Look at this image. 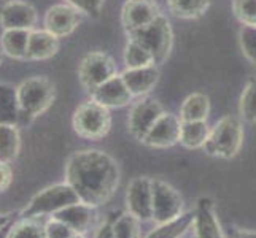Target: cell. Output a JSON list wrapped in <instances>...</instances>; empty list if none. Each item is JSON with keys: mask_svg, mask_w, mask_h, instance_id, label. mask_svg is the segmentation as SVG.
I'll list each match as a JSON object with an SVG mask.
<instances>
[{"mask_svg": "<svg viewBox=\"0 0 256 238\" xmlns=\"http://www.w3.org/2000/svg\"><path fill=\"white\" fill-rule=\"evenodd\" d=\"M120 178L116 159L100 149L75 151L66 164V183L75 189L82 202L96 208L114 196Z\"/></svg>", "mask_w": 256, "mask_h": 238, "instance_id": "6da1fadb", "label": "cell"}, {"mask_svg": "<svg viewBox=\"0 0 256 238\" xmlns=\"http://www.w3.org/2000/svg\"><path fill=\"white\" fill-rule=\"evenodd\" d=\"M16 87L20 102V124H29L38 118L56 99V86L46 76H30Z\"/></svg>", "mask_w": 256, "mask_h": 238, "instance_id": "7a4b0ae2", "label": "cell"}, {"mask_svg": "<svg viewBox=\"0 0 256 238\" xmlns=\"http://www.w3.org/2000/svg\"><path fill=\"white\" fill-rule=\"evenodd\" d=\"M244 145V126L236 116H223L210 127L204 153L218 159H232L240 153Z\"/></svg>", "mask_w": 256, "mask_h": 238, "instance_id": "3957f363", "label": "cell"}, {"mask_svg": "<svg viewBox=\"0 0 256 238\" xmlns=\"http://www.w3.org/2000/svg\"><path fill=\"white\" fill-rule=\"evenodd\" d=\"M72 127L78 137L84 140H102L112 129L110 108L90 99L80 103L74 111Z\"/></svg>", "mask_w": 256, "mask_h": 238, "instance_id": "277c9868", "label": "cell"}, {"mask_svg": "<svg viewBox=\"0 0 256 238\" xmlns=\"http://www.w3.org/2000/svg\"><path fill=\"white\" fill-rule=\"evenodd\" d=\"M126 35L128 40L138 41L140 45H144L152 52L158 67L169 59L174 46V32L169 19L164 14H161L158 19H154L152 24L145 25L142 29L126 32Z\"/></svg>", "mask_w": 256, "mask_h": 238, "instance_id": "5b68a950", "label": "cell"}, {"mask_svg": "<svg viewBox=\"0 0 256 238\" xmlns=\"http://www.w3.org/2000/svg\"><path fill=\"white\" fill-rule=\"evenodd\" d=\"M82 202L75 189L68 183H59L48 186L30 199L22 210V218H40L46 215H56L68 205Z\"/></svg>", "mask_w": 256, "mask_h": 238, "instance_id": "8992f818", "label": "cell"}, {"mask_svg": "<svg viewBox=\"0 0 256 238\" xmlns=\"http://www.w3.org/2000/svg\"><path fill=\"white\" fill-rule=\"evenodd\" d=\"M118 73V67L112 56L104 51H92L86 54L78 67V79L83 89L92 92L96 87Z\"/></svg>", "mask_w": 256, "mask_h": 238, "instance_id": "52a82bcc", "label": "cell"}, {"mask_svg": "<svg viewBox=\"0 0 256 238\" xmlns=\"http://www.w3.org/2000/svg\"><path fill=\"white\" fill-rule=\"evenodd\" d=\"M183 215V197L169 183L153 178V216L154 224L174 221Z\"/></svg>", "mask_w": 256, "mask_h": 238, "instance_id": "ba28073f", "label": "cell"}, {"mask_svg": "<svg viewBox=\"0 0 256 238\" xmlns=\"http://www.w3.org/2000/svg\"><path fill=\"white\" fill-rule=\"evenodd\" d=\"M166 113L162 103L153 97H140L137 102L132 103L128 114V130L129 134L138 142H142L148 130L153 127L154 122Z\"/></svg>", "mask_w": 256, "mask_h": 238, "instance_id": "9c48e42d", "label": "cell"}, {"mask_svg": "<svg viewBox=\"0 0 256 238\" xmlns=\"http://www.w3.org/2000/svg\"><path fill=\"white\" fill-rule=\"evenodd\" d=\"M128 211L140 223L152 221L153 216V178L137 176L130 181L126 192Z\"/></svg>", "mask_w": 256, "mask_h": 238, "instance_id": "30bf717a", "label": "cell"}, {"mask_svg": "<svg viewBox=\"0 0 256 238\" xmlns=\"http://www.w3.org/2000/svg\"><path fill=\"white\" fill-rule=\"evenodd\" d=\"M83 13L68 3H58L48 8L45 13V30L58 38H66L72 35L83 21Z\"/></svg>", "mask_w": 256, "mask_h": 238, "instance_id": "8fae6325", "label": "cell"}, {"mask_svg": "<svg viewBox=\"0 0 256 238\" xmlns=\"http://www.w3.org/2000/svg\"><path fill=\"white\" fill-rule=\"evenodd\" d=\"M182 134V119L174 113H164L158 119L153 127L148 130V134L140 143H144L148 148L154 149H166L172 148L176 143H180Z\"/></svg>", "mask_w": 256, "mask_h": 238, "instance_id": "7c38bea8", "label": "cell"}, {"mask_svg": "<svg viewBox=\"0 0 256 238\" xmlns=\"http://www.w3.org/2000/svg\"><path fill=\"white\" fill-rule=\"evenodd\" d=\"M162 13L154 0H128L121 10V22L126 32L142 29Z\"/></svg>", "mask_w": 256, "mask_h": 238, "instance_id": "4fadbf2b", "label": "cell"}, {"mask_svg": "<svg viewBox=\"0 0 256 238\" xmlns=\"http://www.w3.org/2000/svg\"><path fill=\"white\" fill-rule=\"evenodd\" d=\"M37 24V10L29 2L12 0L0 8V25L2 29H24L32 30Z\"/></svg>", "mask_w": 256, "mask_h": 238, "instance_id": "5bb4252c", "label": "cell"}, {"mask_svg": "<svg viewBox=\"0 0 256 238\" xmlns=\"http://www.w3.org/2000/svg\"><path fill=\"white\" fill-rule=\"evenodd\" d=\"M192 231L196 238H226V232L218 221L214 202L210 199H199L194 208Z\"/></svg>", "mask_w": 256, "mask_h": 238, "instance_id": "9a60e30c", "label": "cell"}, {"mask_svg": "<svg viewBox=\"0 0 256 238\" xmlns=\"http://www.w3.org/2000/svg\"><path fill=\"white\" fill-rule=\"evenodd\" d=\"M91 99L107 108H121L132 102L134 95L129 91L121 73H116L91 92Z\"/></svg>", "mask_w": 256, "mask_h": 238, "instance_id": "2e32d148", "label": "cell"}, {"mask_svg": "<svg viewBox=\"0 0 256 238\" xmlns=\"http://www.w3.org/2000/svg\"><path fill=\"white\" fill-rule=\"evenodd\" d=\"M52 216L66 223L75 234L86 235L94 226L97 215H96V207L88 205L84 202H78V204L68 205L64 210L58 211Z\"/></svg>", "mask_w": 256, "mask_h": 238, "instance_id": "e0dca14e", "label": "cell"}, {"mask_svg": "<svg viewBox=\"0 0 256 238\" xmlns=\"http://www.w3.org/2000/svg\"><path fill=\"white\" fill-rule=\"evenodd\" d=\"M124 83L134 97H145L152 92L160 81V68L158 65L144 68H126L121 73Z\"/></svg>", "mask_w": 256, "mask_h": 238, "instance_id": "ac0fdd59", "label": "cell"}, {"mask_svg": "<svg viewBox=\"0 0 256 238\" xmlns=\"http://www.w3.org/2000/svg\"><path fill=\"white\" fill-rule=\"evenodd\" d=\"M59 51V38L48 30H32L26 60H48Z\"/></svg>", "mask_w": 256, "mask_h": 238, "instance_id": "d6986e66", "label": "cell"}, {"mask_svg": "<svg viewBox=\"0 0 256 238\" xmlns=\"http://www.w3.org/2000/svg\"><path fill=\"white\" fill-rule=\"evenodd\" d=\"M30 32L32 30L24 29H5L2 32V37H0V49L8 57L26 60Z\"/></svg>", "mask_w": 256, "mask_h": 238, "instance_id": "ffe728a7", "label": "cell"}, {"mask_svg": "<svg viewBox=\"0 0 256 238\" xmlns=\"http://www.w3.org/2000/svg\"><path fill=\"white\" fill-rule=\"evenodd\" d=\"M0 124H20L18 87L10 83H0Z\"/></svg>", "mask_w": 256, "mask_h": 238, "instance_id": "44dd1931", "label": "cell"}, {"mask_svg": "<svg viewBox=\"0 0 256 238\" xmlns=\"http://www.w3.org/2000/svg\"><path fill=\"white\" fill-rule=\"evenodd\" d=\"M210 114V99L202 92H192L183 100L180 107V119L184 121H207Z\"/></svg>", "mask_w": 256, "mask_h": 238, "instance_id": "7402d4cb", "label": "cell"}, {"mask_svg": "<svg viewBox=\"0 0 256 238\" xmlns=\"http://www.w3.org/2000/svg\"><path fill=\"white\" fill-rule=\"evenodd\" d=\"M210 127L207 121H182L180 145L186 149H202L208 138Z\"/></svg>", "mask_w": 256, "mask_h": 238, "instance_id": "603a6c76", "label": "cell"}, {"mask_svg": "<svg viewBox=\"0 0 256 238\" xmlns=\"http://www.w3.org/2000/svg\"><path fill=\"white\" fill-rule=\"evenodd\" d=\"M194 223V211L183 213L174 221L156 224V229H153L145 238H182L192 227Z\"/></svg>", "mask_w": 256, "mask_h": 238, "instance_id": "cb8c5ba5", "label": "cell"}, {"mask_svg": "<svg viewBox=\"0 0 256 238\" xmlns=\"http://www.w3.org/2000/svg\"><path fill=\"white\" fill-rule=\"evenodd\" d=\"M21 135L18 126L0 124V162L12 164L20 156Z\"/></svg>", "mask_w": 256, "mask_h": 238, "instance_id": "d4e9b609", "label": "cell"}, {"mask_svg": "<svg viewBox=\"0 0 256 238\" xmlns=\"http://www.w3.org/2000/svg\"><path fill=\"white\" fill-rule=\"evenodd\" d=\"M169 11L180 19H198L208 10L212 0H166Z\"/></svg>", "mask_w": 256, "mask_h": 238, "instance_id": "484cf974", "label": "cell"}, {"mask_svg": "<svg viewBox=\"0 0 256 238\" xmlns=\"http://www.w3.org/2000/svg\"><path fill=\"white\" fill-rule=\"evenodd\" d=\"M122 59H124L126 68H144V67L156 65L154 56L152 52L144 45H140L138 41H134V40H128Z\"/></svg>", "mask_w": 256, "mask_h": 238, "instance_id": "4316f807", "label": "cell"}, {"mask_svg": "<svg viewBox=\"0 0 256 238\" xmlns=\"http://www.w3.org/2000/svg\"><path fill=\"white\" fill-rule=\"evenodd\" d=\"M239 113L245 122H250V124L256 122V75L246 79L239 102Z\"/></svg>", "mask_w": 256, "mask_h": 238, "instance_id": "83f0119b", "label": "cell"}, {"mask_svg": "<svg viewBox=\"0 0 256 238\" xmlns=\"http://www.w3.org/2000/svg\"><path fill=\"white\" fill-rule=\"evenodd\" d=\"M8 238H46L45 226L37 221V218H22L12 224Z\"/></svg>", "mask_w": 256, "mask_h": 238, "instance_id": "f1b7e54d", "label": "cell"}, {"mask_svg": "<svg viewBox=\"0 0 256 238\" xmlns=\"http://www.w3.org/2000/svg\"><path fill=\"white\" fill-rule=\"evenodd\" d=\"M113 232L114 238H140V221L126 211V213L114 216L113 221Z\"/></svg>", "mask_w": 256, "mask_h": 238, "instance_id": "f546056e", "label": "cell"}, {"mask_svg": "<svg viewBox=\"0 0 256 238\" xmlns=\"http://www.w3.org/2000/svg\"><path fill=\"white\" fill-rule=\"evenodd\" d=\"M232 13L242 25L256 27V0H232Z\"/></svg>", "mask_w": 256, "mask_h": 238, "instance_id": "4dcf8cb0", "label": "cell"}, {"mask_svg": "<svg viewBox=\"0 0 256 238\" xmlns=\"http://www.w3.org/2000/svg\"><path fill=\"white\" fill-rule=\"evenodd\" d=\"M239 45L242 54L256 65V27L252 25H242L239 30Z\"/></svg>", "mask_w": 256, "mask_h": 238, "instance_id": "1f68e13d", "label": "cell"}, {"mask_svg": "<svg viewBox=\"0 0 256 238\" xmlns=\"http://www.w3.org/2000/svg\"><path fill=\"white\" fill-rule=\"evenodd\" d=\"M45 234L46 238H72L75 232L60 219L51 216L45 223Z\"/></svg>", "mask_w": 256, "mask_h": 238, "instance_id": "d6a6232c", "label": "cell"}, {"mask_svg": "<svg viewBox=\"0 0 256 238\" xmlns=\"http://www.w3.org/2000/svg\"><path fill=\"white\" fill-rule=\"evenodd\" d=\"M105 0H67L68 5L75 6L83 14L91 17H99Z\"/></svg>", "mask_w": 256, "mask_h": 238, "instance_id": "836d02e7", "label": "cell"}, {"mask_svg": "<svg viewBox=\"0 0 256 238\" xmlns=\"http://www.w3.org/2000/svg\"><path fill=\"white\" fill-rule=\"evenodd\" d=\"M13 183V169L8 162H0V192H5Z\"/></svg>", "mask_w": 256, "mask_h": 238, "instance_id": "e575fe53", "label": "cell"}, {"mask_svg": "<svg viewBox=\"0 0 256 238\" xmlns=\"http://www.w3.org/2000/svg\"><path fill=\"white\" fill-rule=\"evenodd\" d=\"M113 221L114 218L107 219L105 223H102L99 227L96 229L94 238H114V232H113Z\"/></svg>", "mask_w": 256, "mask_h": 238, "instance_id": "d590c367", "label": "cell"}, {"mask_svg": "<svg viewBox=\"0 0 256 238\" xmlns=\"http://www.w3.org/2000/svg\"><path fill=\"white\" fill-rule=\"evenodd\" d=\"M226 238H256V232L246 231V229H240V227H232L226 234Z\"/></svg>", "mask_w": 256, "mask_h": 238, "instance_id": "8d00e7d4", "label": "cell"}, {"mask_svg": "<svg viewBox=\"0 0 256 238\" xmlns=\"http://www.w3.org/2000/svg\"><path fill=\"white\" fill-rule=\"evenodd\" d=\"M10 229H12V223L5 224L4 227H0V238H8V234H10Z\"/></svg>", "mask_w": 256, "mask_h": 238, "instance_id": "74e56055", "label": "cell"}, {"mask_svg": "<svg viewBox=\"0 0 256 238\" xmlns=\"http://www.w3.org/2000/svg\"><path fill=\"white\" fill-rule=\"evenodd\" d=\"M8 223H12V218L8 215H0V227H4Z\"/></svg>", "mask_w": 256, "mask_h": 238, "instance_id": "f35d334b", "label": "cell"}, {"mask_svg": "<svg viewBox=\"0 0 256 238\" xmlns=\"http://www.w3.org/2000/svg\"><path fill=\"white\" fill-rule=\"evenodd\" d=\"M72 238H86V235H83V234H75Z\"/></svg>", "mask_w": 256, "mask_h": 238, "instance_id": "ab89813d", "label": "cell"}, {"mask_svg": "<svg viewBox=\"0 0 256 238\" xmlns=\"http://www.w3.org/2000/svg\"><path fill=\"white\" fill-rule=\"evenodd\" d=\"M2 60H4V52H2V49H0V65H2Z\"/></svg>", "mask_w": 256, "mask_h": 238, "instance_id": "60d3db41", "label": "cell"}, {"mask_svg": "<svg viewBox=\"0 0 256 238\" xmlns=\"http://www.w3.org/2000/svg\"><path fill=\"white\" fill-rule=\"evenodd\" d=\"M5 2H12V0H5Z\"/></svg>", "mask_w": 256, "mask_h": 238, "instance_id": "b9f144b4", "label": "cell"}, {"mask_svg": "<svg viewBox=\"0 0 256 238\" xmlns=\"http://www.w3.org/2000/svg\"><path fill=\"white\" fill-rule=\"evenodd\" d=\"M194 238H196V237H194Z\"/></svg>", "mask_w": 256, "mask_h": 238, "instance_id": "7bdbcfd3", "label": "cell"}]
</instances>
